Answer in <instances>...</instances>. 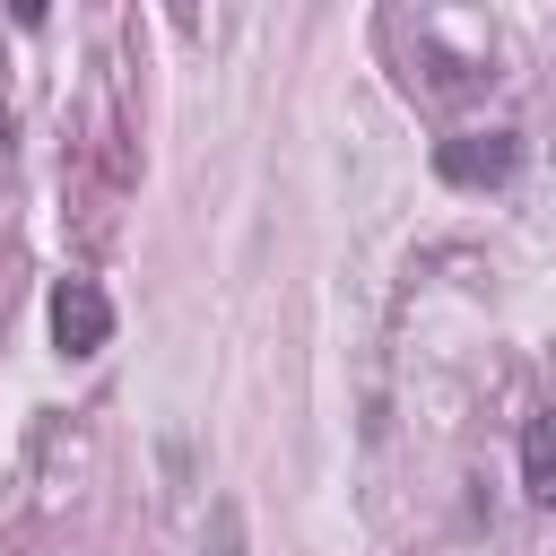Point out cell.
Returning <instances> with one entry per match:
<instances>
[{
    "label": "cell",
    "mask_w": 556,
    "mask_h": 556,
    "mask_svg": "<svg viewBox=\"0 0 556 556\" xmlns=\"http://www.w3.org/2000/svg\"><path fill=\"white\" fill-rule=\"evenodd\" d=\"M104 339H113L104 287H96V278H61V287H52V348H61V356H96Z\"/></svg>",
    "instance_id": "cell-1"
},
{
    "label": "cell",
    "mask_w": 556,
    "mask_h": 556,
    "mask_svg": "<svg viewBox=\"0 0 556 556\" xmlns=\"http://www.w3.org/2000/svg\"><path fill=\"white\" fill-rule=\"evenodd\" d=\"M513 165H521V139H513V130H469V139H443V148H434V174L460 182V191H486V182H504Z\"/></svg>",
    "instance_id": "cell-2"
},
{
    "label": "cell",
    "mask_w": 556,
    "mask_h": 556,
    "mask_svg": "<svg viewBox=\"0 0 556 556\" xmlns=\"http://www.w3.org/2000/svg\"><path fill=\"white\" fill-rule=\"evenodd\" d=\"M521 486H530V504H556V408H539L521 426Z\"/></svg>",
    "instance_id": "cell-3"
},
{
    "label": "cell",
    "mask_w": 556,
    "mask_h": 556,
    "mask_svg": "<svg viewBox=\"0 0 556 556\" xmlns=\"http://www.w3.org/2000/svg\"><path fill=\"white\" fill-rule=\"evenodd\" d=\"M9 17H17V26H43V17H52V0H9Z\"/></svg>",
    "instance_id": "cell-4"
},
{
    "label": "cell",
    "mask_w": 556,
    "mask_h": 556,
    "mask_svg": "<svg viewBox=\"0 0 556 556\" xmlns=\"http://www.w3.org/2000/svg\"><path fill=\"white\" fill-rule=\"evenodd\" d=\"M165 9H174V17H191V0H165Z\"/></svg>",
    "instance_id": "cell-5"
},
{
    "label": "cell",
    "mask_w": 556,
    "mask_h": 556,
    "mask_svg": "<svg viewBox=\"0 0 556 556\" xmlns=\"http://www.w3.org/2000/svg\"><path fill=\"white\" fill-rule=\"evenodd\" d=\"M0 156H9V122H0Z\"/></svg>",
    "instance_id": "cell-6"
}]
</instances>
